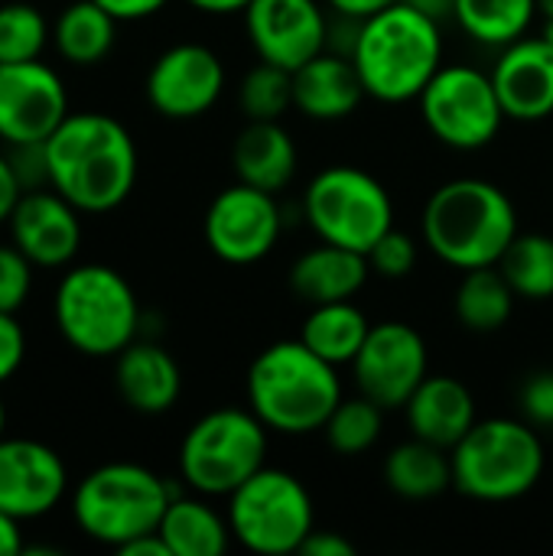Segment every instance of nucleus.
Returning <instances> with one entry per match:
<instances>
[{
	"mask_svg": "<svg viewBox=\"0 0 553 556\" xmlns=\"http://www.w3.org/2000/svg\"><path fill=\"white\" fill-rule=\"evenodd\" d=\"M244 29L257 59L297 72L329 42V16L319 0H251Z\"/></svg>",
	"mask_w": 553,
	"mask_h": 556,
	"instance_id": "16",
	"label": "nucleus"
},
{
	"mask_svg": "<svg viewBox=\"0 0 553 556\" xmlns=\"http://www.w3.org/2000/svg\"><path fill=\"white\" fill-rule=\"evenodd\" d=\"M541 36H544V39H548V42L553 46V16H548V20H544V29H541Z\"/></svg>",
	"mask_w": 553,
	"mask_h": 556,
	"instance_id": "49",
	"label": "nucleus"
},
{
	"mask_svg": "<svg viewBox=\"0 0 553 556\" xmlns=\"http://www.w3.org/2000/svg\"><path fill=\"white\" fill-rule=\"evenodd\" d=\"M453 489L476 502L525 498L544 476V443L528 420L489 417L450 450Z\"/></svg>",
	"mask_w": 553,
	"mask_h": 556,
	"instance_id": "6",
	"label": "nucleus"
},
{
	"mask_svg": "<svg viewBox=\"0 0 553 556\" xmlns=\"http://www.w3.org/2000/svg\"><path fill=\"white\" fill-rule=\"evenodd\" d=\"M49 186L81 215H104L137 186V143L130 130L101 111L65 114L46 140Z\"/></svg>",
	"mask_w": 553,
	"mask_h": 556,
	"instance_id": "1",
	"label": "nucleus"
},
{
	"mask_svg": "<svg viewBox=\"0 0 553 556\" xmlns=\"http://www.w3.org/2000/svg\"><path fill=\"white\" fill-rule=\"evenodd\" d=\"M147 101L169 121L209 114L225 91V62L202 42H176L147 72Z\"/></svg>",
	"mask_w": 553,
	"mask_h": 556,
	"instance_id": "14",
	"label": "nucleus"
},
{
	"mask_svg": "<svg viewBox=\"0 0 553 556\" xmlns=\"http://www.w3.org/2000/svg\"><path fill=\"white\" fill-rule=\"evenodd\" d=\"M368 332H372L368 316L352 300H336V303H319L310 309V316L303 319L300 339L319 358L342 368L355 362Z\"/></svg>",
	"mask_w": 553,
	"mask_h": 556,
	"instance_id": "28",
	"label": "nucleus"
},
{
	"mask_svg": "<svg viewBox=\"0 0 553 556\" xmlns=\"http://www.w3.org/2000/svg\"><path fill=\"white\" fill-rule=\"evenodd\" d=\"M538 16V0H453V20L460 29L492 49H505L528 36Z\"/></svg>",
	"mask_w": 553,
	"mask_h": 556,
	"instance_id": "30",
	"label": "nucleus"
},
{
	"mask_svg": "<svg viewBox=\"0 0 553 556\" xmlns=\"http://www.w3.org/2000/svg\"><path fill=\"white\" fill-rule=\"evenodd\" d=\"M368 264H372V274H378L385 280H404L417 267V241L407 231L391 228L368 251Z\"/></svg>",
	"mask_w": 553,
	"mask_h": 556,
	"instance_id": "35",
	"label": "nucleus"
},
{
	"mask_svg": "<svg viewBox=\"0 0 553 556\" xmlns=\"http://www.w3.org/2000/svg\"><path fill=\"white\" fill-rule=\"evenodd\" d=\"M26 358V336L13 313H0V384L10 381Z\"/></svg>",
	"mask_w": 553,
	"mask_h": 556,
	"instance_id": "39",
	"label": "nucleus"
},
{
	"mask_svg": "<svg viewBox=\"0 0 553 556\" xmlns=\"http://www.w3.org/2000/svg\"><path fill=\"white\" fill-rule=\"evenodd\" d=\"M33 290V261L16 244H0V313H16Z\"/></svg>",
	"mask_w": 553,
	"mask_h": 556,
	"instance_id": "36",
	"label": "nucleus"
},
{
	"mask_svg": "<svg viewBox=\"0 0 553 556\" xmlns=\"http://www.w3.org/2000/svg\"><path fill=\"white\" fill-rule=\"evenodd\" d=\"M3 430H7V407H3V401H0V440H3Z\"/></svg>",
	"mask_w": 553,
	"mask_h": 556,
	"instance_id": "50",
	"label": "nucleus"
},
{
	"mask_svg": "<svg viewBox=\"0 0 553 556\" xmlns=\"http://www.w3.org/2000/svg\"><path fill=\"white\" fill-rule=\"evenodd\" d=\"M49 42H52V26L46 23L39 7L23 0L0 7V65L42 59Z\"/></svg>",
	"mask_w": 553,
	"mask_h": 556,
	"instance_id": "33",
	"label": "nucleus"
},
{
	"mask_svg": "<svg viewBox=\"0 0 553 556\" xmlns=\"http://www.w3.org/2000/svg\"><path fill=\"white\" fill-rule=\"evenodd\" d=\"M368 274H372L368 254L319 241L316 248L303 251L293 261L290 287L300 300L319 306V303L352 300L368 283Z\"/></svg>",
	"mask_w": 553,
	"mask_h": 556,
	"instance_id": "24",
	"label": "nucleus"
},
{
	"mask_svg": "<svg viewBox=\"0 0 553 556\" xmlns=\"http://www.w3.org/2000/svg\"><path fill=\"white\" fill-rule=\"evenodd\" d=\"M420 231L430 254L463 274L495 267L518 235V208L502 186L463 176L430 192Z\"/></svg>",
	"mask_w": 553,
	"mask_h": 556,
	"instance_id": "2",
	"label": "nucleus"
},
{
	"mask_svg": "<svg viewBox=\"0 0 553 556\" xmlns=\"http://www.w3.org/2000/svg\"><path fill=\"white\" fill-rule=\"evenodd\" d=\"M385 430V407H378L372 397H342L336 410L329 414L323 433L332 453L339 456H362L368 453Z\"/></svg>",
	"mask_w": 553,
	"mask_h": 556,
	"instance_id": "32",
	"label": "nucleus"
},
{
	"mask_svg": "<svg viewBox=\"0 0 553 556\" xmlns=\"http://www.w3.org/2000/svg\"><path fill=\"white\" fill-rule=\"evenodd\" d=\"M515 290L505 280V274L495 267H476L466 270L460 287H456V319L463 329L489 336L499 332L502 326H508L512 313H515Z\"/></svg>",
	"mask_w": 553,
	"mask_h": 556,
	"instance_id": "29",
	"label": "nucleus"
},
{
	"mask_svg": "<svg viewBox=\"0 0 553 556\" xmlns=\"http://www.w3.org/2000/svg\"><path fill=\"white\" fill-rule=\"evenodd\" d=\"M398 0H326V7L336 13V16H345V20H359L365 23L368 16L381 13L385 7H391Z\"/></svg>",
	"mask_w": 553,
	"mask_h": 556,
	"instance_id": "43",
	"label": "nucleus"
},
{
	"mask_svg": "<svg viewBox=\"0 0 553 556\" xmlns=\"http://www.w3.org/2000/svg\"><path fill=\"white\" fill-rule=\"evenodd\" d=\"M114 384L121 401L137 414H166L183 394V371L176 358L153 339H134L114 355Z\"/></svg>",
	"mask_w": 553,
	"mask_h": 556,
	"instance_id": "21",
	"label": "nucleus"
},
{
	"mask_svg": "<svg viewBox=\"0 0 553 556\" xmlns=\"http://www.w3.org/2000/svg\"><path fill=\"white\" fill-rule=\"evenodd\" d=\"M300 554L306 556H352L355 554V544L352 541H345L342 534H336V531H310V538L303 541V547H300Z\"/></svg>",
	"mask_w": 553,
	"mask_h": 556,
	"instance_id": "41",
	"label": "nucleus"
},
{
	"mask_svg": "<svg viewBox=\"0 0 553 556\" xmlns=\"http://www.w3.org/2000/svg\"><path fill=\"white\" fill-rule=\"evenodd\" d=\"M23 554V534H20V521L10 518L7 511H0V556Z\"/></svg>",
	"mask_w": 553,
	"mask_h": 556,
	"instance_id": "45",
	"label": "nucleus"
},
{
	"mask_svg": "<svg viewBox=\"0 0 553 556\" xmlns=\"http://www.w3.org/2000/svg\"><path fill=\"white\" fill-rule=\"evenodd\" d=\"M499 270L512 283L515 296L544 303L553 296V238L541 231L515 235L499 261Z\"/></svg>",
	"mask_w": 553,
	"mask_h": 556,
	"instance_id": "31",
	"label": "nucleus"
},
{
	"mask_svg": "<svg viewBox=\"0 0 553 556\" xmlns=\"http://www.w3.org/2000/svg\"><path fill=\"white\" fill-rule=\"evenodd\" d=\"M231 169L238 182L264 192H284L297 176V143L280 121H248L235 137Z\"/></svg>",
	"mask_w": 553,
	"mask_h": 556,
	"instance_id": "23",
	"label": "nucleus"
},
{
	"mask_svg": "<svg viewBox=\"0 0 553 556\" xmlns=\"http://www.w3.org/2000/svg\"><path fill=\"white\" fill-rule=\"evenodd\" d=\"M417 101L427 130L443 147L463 153L489 147L508 121L495 94L492 75L463 62L440 65V72L430 78Z\"/></svg>",
	"mask_w": 553,
	"mask_h": 556,
	"instance_id": "11",
	"label": "nucleus"
},
{
	"mask_svg": "<svg viewBox=\"0 0 553 556\" xmlns=\"http://www.w3.org/2000/svg\"><path fill=\"white\" fill-rule=\"evenodd\" d=\"M228 525L251 554H297L316 528L313 495L293 472L264 466L228 495Z\"/></svg>",
	"mask_w": 553,
	"mask_h": 556,
	"instance_id": "10",
	"label": "nucleus"
},
{
	"mask_svg": "<svg viewBox=\"0 0 553 556\" xmlns=\"http://www.w3.org/2000/svg\"><path fill=\"white\" fill-rule=\"evenodd\" d=\"M117 39V20L98 0H72L52 23L55 52L78 68L108 59Z\"/></svg>",
	"mask_w": 553,
	"mask_h": 556,
	"instance_id": "27",
	"label": "nucleus"
},
{
	"mask_svg": "<svg viewBox=\"0 0 553 556\" xmlns=\"http://www.w3.org/2000/svg\"><path fill=\"white\" fill-rule=\"evenodd\" d=\"M521 410L525 420L535 427H553V371L535 375L521 388Z\"/></svg>",
	"mask_w": 553,
	"mask_h": 556,
	"instance_id": "38",
	"label": "nucleus"
},
{
	"mask_svg": "<svg viewBox=\"0 0 553 556\" xmlns=\"http://www.w3.org/2000/svg\"><path fill=\"white\" fill-rule=\"evenodd\" d=\"M156 531L173 556H222L231 544L228 515L222 518L205 502V495L202 498L173 495Z\"/></svg>",
	"mask_w": 553,
	"mask_h": 556,
	"instance_id": "25",
	"label": "nucleus"
},
{
	"mask_svg": "<svg viewBox=\"0 0 553 556\" xmlns=\"http://www.w3.org/2000/svg\"><path fill=\"white\" fill-rule=\"evenodd\" d=\"M385 485L411 502H427L443 495L453 485L450 450H440L427 440L411 437L385 456Z\"/></svg>",
	"mask_w": 553,
	"mask_h": 556,
	"instance_id": "26",
	"label": "nucleus"
},
{
	"mask_svg": "<svg viewBox=\"0 0 553 556\" xmlns=\"http://www.w3.org/2000/svg\"><path fill=\"white\" fill-rule=\"evenodd\" d=\"M192 10L209 13V16H228V13H244L251 0H186Z\"/></svg>",
	"mask_w": 553,
	"mask_h": 556,
	"instance_id": "46",
	"label": "nucleus"
},
{
	"mask_svg": "<svg viewBox=\"0 0 553 556\" xmlns=\"http://www.w3.org/2000/svg\"><path fill=\"white\" fill-rule=\"evenodd\" d=\"M267 433L251 407H222L199 417L179 443V479L196 495L228 498L267 466Z\"/></svg>",
	"mask_w": 553,
	"mask_h": 556,
	"instance_id": "8",
	"label": "nucleus"
},
{
	"mask_svg": "<svg viewBox=\"0 0 553 556\" xmlns=\"http://www.w3.org/2000/svg\"><path fill=\"white\" fill-rule=\"evenodd\" d=\"M339 401V368L306 349L303 339L267 345L248 368V407L271 433L310 437L326 427Z\"/></svg>",
	"mask_w": 553,
	"mask_h": 556,
	"instance_id": "4",
	"label": "nucleus"
},
{
	"mask_svg": "<svg viewBox=\"0 0 553 556\" xmlns=\"http://www.w3.org/2000/svg\"><path fill=\"white\" fill-rule=\"evenodd\" d=\"M430 375V352L424 336L401 319L375 323L352 362L359 394L385 410H404L411 394Z\"/></svg>",
	"mask_w": 553,
	"mask_h": 556,
	"instance_id": "13",
	"label": "nucleus"
},
{
	"mask_svg": "<svg viewBox=\"0 0 553 556\" xmlns=\"http://www.w3.org/2000/svg\"><path fill=\"white\" fill-rule=\"evenodd\" d=\"M78 208L52 186L23 192L10 215V241L33 261V267H68L81 248Z\"/></svg>",
	"mask_w": 553,
	"mask_h": 556,
	"instance_id": "18",
	"label": "nucleus"
},
{
	"mask_svg": "<svg viewBox=\"0 0 553 556\" xmlns=\"http://www.w3.org/2000/svg\"><path fill=\"white\" fill-rule=\"evenodd\" d=\"M20 195H23V186H20V179H16V173H13V163H10L7 153H0V225L10 222V215H13Z\"/></svg>",
	"mask_w": 553,
	"mask_h": 556,
	"instance_id": "42",
	"label": "nucleus"
},
{
	"mask_svg": "<svg viewBox=\"0 0 553 556\" xmlns=\"http://www.w3.org/2000/svg\"><path fill=\"white\" fill-rule=\"evenodd\" d=\"M13 173L23 186V192L46 189L49 186V160H46V140L42 143H13L7 150Z\"/></svg>",
	"mask_w": 553,
	"mask_h": 556,
	"instance_id": "37",
	"label": "nucleus"
},
{
	"mask_svg": "<svg viewBox=\"0 0 553 556\" xmlns=\"http://www.w3.org/2000/svg\"><path fill=\"white\" fill-rule=\"evenodd\" d=\"M68 114V91L42 59L0 65V140L42 143Z\"/></svg>",
	"mask_w": 553,
	"mask_h": 556,
	"instance_id": "15",
	"label": "nucleus"
},
{
	"mask_svg": "<svg viewBox=\"0 0 553 556\" xmlns=\"http://www.w3.org/2000/svg\"><path fill=\"white\" fill-rule=\"evenodd\" d=\"M284 231V215L274 192L254 189L248 182H235L222 189L205 208L202 235L209 251L235 267H248L264 261Z\"/></svg>",
	"mask_w": 553,
	"mask_h": 556,
	"instance_id": "12",
	"label": "nucleus"
},
{
	"mask_svg": "<svg viewBox=\"0 0 553 556\" xmlns=\"http://www.w3.org/2000/svg\"><path fill=\"white\" fill-rule=\"evenodd\" d=\"M117 23H137L147 16H156L169 0H98Z\"/></svg>",
	"mask_w": 553,
	"mask_h": 556,
	"instance_id": "40",
	"label": "nucleus"
},
{
	"mask_svg": "<svg viewBox=\"0 0 553 556\" xmlns=\"http://www.w3.org/2000/svg\"><path fill=\"white\" fill-rule=\"evenodd\" d=\"M117 554H124V556H173L169 554V547H166V541L160 538V531H153V534H143V538H137V541L124 544Z\"/></svg>",
	"mask_w": 553,
	"mask_h": 556,
	"instance_id": "44",
	"label": "nucleus"
},
{
	"mask_svg": "<svg viewBox=\"0 0 553 556\" xmlns=\"http://www.w3.org/2000/svg\"><path fill=\"white\" fill-rule=\"evenodd\" d=\"M489 75L508 121L538 124L553 114V46L544 36L505 46Z\"/></svg>",
	"mask_w": 553,
	"mask_h": 556,
	"instance_id": "19",
	"label": "nucleus"
},
{
	"mask_svg": "<svg viewBox=\"0 0 553 556\" xmlns=\"http://www.w3.org/2000/svg\"><path fill=\"white\" fill-rule=\"evenodd\" d=\"M365 98L362 75L352 55L323 49L293 72V108L310 121H345Z\"/></svg>",
	"mask_w": 553,
	"mask_h": 556,
	"instance_id": "20",
	"label": "nucleus"
},
{
	"mask_svg": "<svg viewBox=\"0 0 553 556\" xmlns=\"http://www.w3.org/2000/svg\"><path fill=\"white\" fill-rule=\"evenodd\" d=\"M169 482L137 463H108L91 469L72 492V518L78 531L104 547L153 534L173 502Z\"/></svg>",
	"mask_w": 553,
	"mask_h": 556,
	"instance_id": "7",
	"label": "nucleus"
},
{
	"mask_svg": "<svg viewBox=\"0 0 553 556\" xmlns=\"http://www.w3.org/2000/svg\"><path fill=\"white\" fill-rule=\"evenodd\" d=\"M287 108H293V72L261 59L241 81V111L248 121H280Z\"/></svg>",
	"mask_w": 553,
	"mask_h": 556,
	"instance_id": "34",
	"label": "nucleus"
},
{
	"mask_svg": "<svg viewBox=\"0 0 553 556\" xmlns=\"http://www.w3.org/2000/svg\"><path fill=\"white\" fill-rule=\"evenodd\" d=\"M352 62L368 98L381 104L417 101L443 65L440 20L398 0L359 26Z\"/></svg>",
	"mask_w": 553,
	"mask_h": 556,
	"instance_id": "3",
	"label": "nucleus"
},
{
	"mask_svg": "<svg viewBox=\"0 0 553 556\" xmlns=\"http://www.w3.org/2000/svg\"><path fill=\"white\" fill-rule=\"evenodd\" d=\"M68 492L62 456L39 440H0V511L36 521L49 515Z\"/></svg>",
	"mask_w": 553,
	"mask_h": 556,
	"instance_id": "17",
	"label": "nucleus"
},
{
	"mask_svg": "<svg viewBox=\"0 0 553 556\" xmlns=\"http://www.w3.org/2000/svg\"><path fill=\"white\" fill-rule=\"evenodd\" d=\"M538 13H544V20L553 16V0H538Z\"/></svg>",
	"mask_w": 553,
	"mask_h": 556,
	"instance_id": "48",
	"label": "nucleus"
},
{
	"mask_svg": "<svg viewBox=\"0 0 553 556\" xmlns=\"http://www.w3.org/2000/svg\"><path fill=\"white\" fill-rule=\"evenodd\" d=\"M303 218L319 241L368 254L375 241L394 228V202L368 169L336 163L310 179Z\"/></svg>",
	"mask_w": 553,
	"mask_h": 556,
	"instance_id": "9",
	"label": "nucleus"
},
{
	"mask_svg": "<svg viewBox=\"0 0 553 556\" xmlns=\"http://www.w3.org/2000/svg\"><path fill=\"white\" fill-rule=\"evenodd\" d=\"M59 336L88 358H114L140 336V303L134 287L108 264L68 267L52 296Z\"/></svg>",
	"mask_w": 553,
	"mask_h": 556,
	"instance_id": "5",
	"label": "nucleus"
},
{
	"mask_svg": "<svg viewBox=\"0 0 553 556\" xmlns=\"http://www.w3.org/2000/svg\"><path fill=\"white\" fill-rule=\"evenodd\" d=\"M411 437L440 450H453L479 420L473 391L453 375H427L424 384L404 404Z\"/></svg>",
	"mask_w": 553,
	"mask_h": 556,
	"instance_id": "22",
	"label": "nucleus"
},
{
	"mask_svg": "<svg viewBox=\"0 0 553 556\" xmlns=\"http://www.w3.org/2000/svg\"><path fill=\"white\" fill-rule=\"evenodd\" d=\"M417 10H424L427 16L433 20H443V16H453V0H404Z\"/></svg>",
	"mask_w": 553,
	"mask_h": 556,
	"instance_id": "47",
	"label": "nucleus"
}]
</instances>
